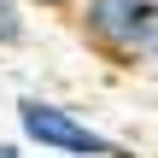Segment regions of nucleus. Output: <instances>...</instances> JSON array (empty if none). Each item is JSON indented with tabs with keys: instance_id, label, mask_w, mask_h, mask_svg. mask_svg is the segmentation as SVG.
I'll use <instances>...</instances> for the list:
<instances>
[{
	"instance_id": "20e7f679",
	"label": "nucleus",
	"mask_w": 158,
	"mask_h": 158,
	"mask_svg": "<svg viewBox=\"0 0 158 158\" xmlns=\"http://www.w3.org/2000/svg\"><path fill=\"white\" fill-rule=\"evenodd\" d=\"M0 158H23V141H0Z\"/></svg>"
},
{
	"instance_id": "f257e3e1",
	"label": "nucleus",
	"mask_w": 158,
	"mask_h": 158,
	"mask_svg": "<svg viewBox=\"0 0 158 158\" xmlns=\"http://www.w3.org/2000/svg\"><path fill=\"white\" fill-rule=\"evenodd\" d=\"M82 41L117 70H152L158 59V0H70Z\"/></svg>"
},
{
	"instance_id": "7ed1b4c3",
	"label": "nucleus",
	"mask_w": 158,
	"mask_h": 158,
	"mask_svg": "<svg viewBox=\"0 0 158 158\" xmlns=\"http://www.w3.org/2000/svg\"><path fill=\"white\" fill-rule=\"evenodd\" d=\"M29 41V0H0V53H18Z\"/></svg>"
},
{
	"instance_id": "39448f33",
	"label": "nucleus",
	"mask_w": 158,
	"mask_h": 158,
	"mask_svg": "<svg viewBox=\"0 0 158 158\" xmlns=\"http://www.w3.org/2000/svg\"><path fill=\"white\" fill-rule=\"evenodd\" d=\"M29 6H47V12H64L70 0H29Z\"/></svg>"
},
{
	"instance_id": "f03ea898",
	"label": "nucleus",
	"mask_w": 158,
	"mask_h": 158,
	"mask_svg": "<svg viewBox=\"0 0 158 158\" xmlns=\"http://www.w3.org/2000/svg\"><path fill=\"white\" fill-rule=\"evenodd\" d=\"M12 117H18V141L23 147H41V152H53V158H135L129 141L106 135L76 106L47 100V94H18Z\"/></svg>"
}]
</instances>
